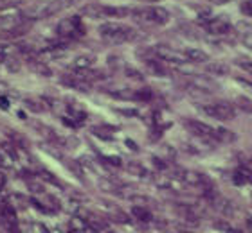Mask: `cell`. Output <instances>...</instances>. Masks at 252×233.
<instances>
[{"instance_id":"cell-1","label":"cell","mask_w":252,"mask_h":233,"mask_svg":"<svg viewBox=\"0 0 252 233\" xmlns=\"http://www.w3.org/2000/svg\"><path fill=\"white\" fill-rule=\"evenodd\" d=\"M99 34L101 38L108 43H125L135 40L137 32L131 29V27L125 26V24H119V22H106L99 27Z\"/></svg>"},{"instance_id":"cell-2","label":"cell","mask_w":252,"mask_h":233,"mask_svg":"<svg viewBox=\"0 0 252 233\" xmlns=\"http://www.w3.org/2000/svg\"><path fill=\"white\" fill-rule=\"evenodd\" d=\"M58 11H62L58 0H38V2L27 4L22 13L29 20H42V18H49V16L56 15Z\"/></svg>"},{"instance_id":"cell-3","label":"cell","mask_w":252,"mask_h":233,"mask_svg":"<svg viewBox=\"0 0 252 233\" xmlns=\"http://www.w3.org/2000/svg\"><path fill=\"white\" fill-rule=\"evenodd\" d=\"M200 109L204 111L207 117L216 120H221V122H227V120H232L236 117V109L234 106L229 103H213V104H202Z\"/></svg>"},{"instance_id":"cell-4","label":"cell","mask_w":252,"mask_h":233,"mask_svg":"<svg viewBox=\"0 0 252 233\" xmlns=\"http://www.w3.org/2000/svg\"><path fill=\"white\" fill-rule=\"evenodd\" d=\"M56 34L60 38H67V40H74V38H81L85 34V27L83 22L79 16H70V18H65L58 24L56 27Z\"/></svg>"},{"instance_id":"cell-5","label":"cell","mask_w":252,"mask_h":233,"mask_svg":"<svg viewBox=\"0 0 252 233\" xmlns=\"http://www.w3.org/2000/svg\"><path fill=\"white\" fill-rule=\"evenodd\" d=\"M153 54H155L157 59L168 63L171 67H184L186 61H188L182 52L175 51V49H171V47H168V45H157L153 49Z\"/></svg>"},{"instance_id":"cell-6","label":"cell","mask_w":252,"mask_h":233,"mask_svg":"<svg viewBox=\"0 0 252 233\" xmlns=\"http://www.w3.org/2000/svg\"><path fill=\"white\" fill-rule=\"evenodd\" d=\"M186 128H188L194 136H198L202 140H216V128L205 124V122H200V120H193V119H186L184 120Z\"/></svg>"},{"instance_id":"cell-7","label":"cell","mask_w":252,"mask_h":233,"mask_svg":"<svg viewBox=\"0 0 252 233\" xmlns=\"http://www.w3.org/2000/svg\"><path fill=\"white\" fill-rule=\"evenodd\" d=\"M24 24V13L16 9H7L4 13H0V31L9 32L15 27Z\"/></svg>"},{"instance_id":"cell-8","label":"cell","mask_w":252,"mask_h":233,"mask_svg":"<svg viewBox=\"0 0 252 233\" xmlns=\"http://www.w3.org/2000/svg\"><path fill=\"white\" fill-rule=\"evenodd\" d=\"M205 27H207V31H209L211 34L223 36V34L229 32L231 24H229V20H225V18H209V20L205 22Z\"/></svg>"},{"instance_id":"cell-9","label":"cell","mask_w":252,"mask_h":233,"mask_svg":"<svg viewBox=\"0 0 252 233\" xmlns=\"http://www.w3.org/2000/svg\"><path fill=\"white\" fill-rule=\"evenodd\" d=\"M81 15L94 18V20H101V18H108V5L103 4H87L81 7Z\"/></svg>"},{"instance_id":"cell-10","label":"cell","mask_w":252,"mask_h":233,"mask_svg":"<svg viewBox=\"0 0 252 233\" xmlns=\"http://www.w3.org/2000/svg\"><path fill=\"white\" fill-rule=\"evenodd\" d=\"M182 54H184L186 59L191 63H205L209 59V56H207L202 49H196V47H188V49L182 51Z\"/></svg>"},{"instance_id":"cell-11","label":"cell","mask_w":252,"mask_h":233,"mask_svg":"<svg viewBox=\"0 0 252 233\" xmlns=\"http://www.w3.org/2000/svg\"><path fill=\"white\" fill-rule=\"evenodd\" d=\"M95 56L94 54H79L72 61V70H89L94 67Z\"/></svg>"},{"instance_id":"cell-12","label":"cell","mask_w":252,"mask_h":233,"mask_svg":"<svg viewBox=\"0 0 252 233\" xmlns=\"http://www.w3.org/2000/svg\"><path fill=\"white\" fill-rule=\"evenodd\" d=\"M152 16H153V24L157 26H166L169 22V11L162 5H155L152 7Z\"/></svg>"},{"instance_id":"cell-13","label":"cell","mask_w":252,"mask_h":233,"mask_svg":"<svg viewBox=\"0 0 252 233\" xmlns=\"http://www.w3.org/2000/svg\"><path fill=\"white\" fill-rule=\"evenodd\" d=\"M24 104H26L27 109H31L32 113H42L47 109V103H45V99H32V97H27L24 99Z\"/></svg>"},{"instance_id":"cell-14","label":"cell","mask_w":252,"mask_h":233,"mask_svg":"<svg viewBox=\"0 0 252 233\" xmlns=\"http://www.w3.org/2000/svg\"><path fill=\"white\" fill-rule=\"evenodd\" d=\"M207 72L213 74V76H227L229 74V67H227V63L213 61L207 65Z\"/></svg>"},{"instance_id":"cell-15","label":"cell","mask_w":252,"mask_h":233,"mask_svg":"<svg viewBox=\"0 0 252 233\" xmlns=\"http://www.w3.org/2000/svg\"><path fill=\"white\" fill-rule=\"evenodd\" d=\"M110 95L114 99H121V101H135V90H130V88L110 90Z\"/></svg>"},{"instance_id":"cell-16","label":"cell","mask_w":252,"mask_h":233,"mask_svg":"<svg viewBox=\"0 0 252 233\" xmlns=\"http://www.w3.org/2000/svg\"><path fill=\"white\" fill-rule=\"evenodd\" d=\"M131 15L130 9L121 7V5H108V18H125V16Z\"/></svg>"},{"instance_id":"cell-17","label":"cell","mask_w":252,"mask_h":233,"mask_svg":"<svg viewBox=\"0 0 252 233\" xmlns=\"http://www.w3.org/2000/svg\"><path fill=\"white\" fill-rule=\"evenodd\" d=\"M131 16H133V18H137V20H141V22H153L152 7H144V9H133V11H131Z\"/></svg>"},{"instance_id":"cell-18","label":"cell","mask_w":252,"mask_h":233,"mask_svg":"<svg viewBox=\"0 0 252 233\" xmlns=\"http://www.w3.org/2000/svg\"><path fill=\"white\" fill-rule=\"evenodd\" d=\"M216 140H220V142H234L236 140V135L232 133V131L225 129V128H216Z\"/></svg>"},{"instance_id":"cell-19","label":"cell","mask_w":252,"mask_h":233,"mask_svg":"<svg viewBox=\"0 0 252 233\" xmlns=\"http://www.w3.org/2000/svg\"><path fill=\"white\" fill-rule=\"evenodd\" d=\"M126 171L130 172V174H135V176H146V169L139 161H128L126 163Z\"/></svg>"},{"instance_id":"cell-20","label":"cell","mask_w":252,"mask_h":233,"mask_svg":"<svg viewBox=\"0 0 252 233\" xmlns=\"http://www.w3.org/2000/svg\"><path fill=\"white\" fill-rule=\"evenodd\" d=\"M131 213H133V217H137L139 221H142V223L152 221V213L148 212L146 208H142V207H135L133 210H131Z\"/></svg>"},{"instance_id":"cell-21","label":"cell","mask_w":252,"mask_h":233,"mask_svg":"<svg viewBox=\"0 0 252 233\" xmlns=\"http://www.w3.org/2000/svg\"><path fill=\"white\" fill-rule=\"evenodd\" d=\"M108 215H110V219L114 221V223H128V215H126V212H123V210H119V208H114V210L110 208Z\"/></svg>"},{"instance_id":"cell-22","label":"cell","mask_w":252,"mask_h":233,"mask_svg":"<svg viewBox=\"0 0 252 233\" xmlns=\"http://www.w3.org/2000/svg\"><path fill=\"white\" fill-rule=\"evenodd\" d=\"M5 67H7V70H9V72H18V70H20L22 68V63H20V59H16L15 56H7L5 57Z\"/></svg>"},{"instance_id":"cell-23","label":"cell","mask_w":252,"mask_h":233,"mask_svg":"<svg viewBox=\"0 0 252 233\" xmlns=\"http://www.w3.org/2000/svg\"><path fill=\"white\" fill-rule=\"evenodd\" d=\"M236 65L242 68L243 72L252 76V59H249V57H236Z\"/></svg>"},{"instance_id":"cell-24","label":"cell","mask_w":252,"mask_h":233,"mask_svg":"<svg viewBox=\"0 0 252 233\" xmlns=\"http://www.w3.org/2000/svg\"><path fill=\"white\" fill-rule=\"evenodd\" d=\"M236 104L243 109V111L252 113V99H249V97H236Z\"/></svg>"},{"instance_id":"cell-25","label":"cell","mask_w":252,"mask_h":233,"mask_svg":"<svg viewBox=\"0 0 252 233\" xmlns=\"http://www.w3.org/2000/svg\"><path fill=\"white\" fill-rule=\"evenodd\" d=\"M153 97L152 90H135V101H150V99Z\"/></svg>"},{"instance_id":"cell-26","label":"cell","mask_w":252,"mask_h":233,"mask_svg":"<svg viewBox=\"0 0 252 233\" xmlns=\"http://www.w3.org/2000/svg\"><path fill=\"white\" fill-rule=\"evenodd\" d=\"M240 11H242V15L245 16H252V0H245L240 4Z\"/></svg>"},{"instance_id":"cell-27","label":"cell","mask_w":252,"mask_h":233,"mask_svg":"<svg viewBox=\"0 0 252 233\" xmlns=\"http://www.w3.org/2000/svg\"><path fill=\"white\" fill-rule=\"evenodd\" d=\"M125 72H126V76H130L131 79H137V81H141V79H142V74H141V72H137L135 68L125 67Z\"/></svg>"},{"instance_id":"cell-28","label":"cell","mask_w":252,"mask_h":233,"mask_svg":"<svg viewBox=\"0 0 252 233\" xmlns=\"http://www.w3.org/2000/svg\"><path fill=\"white\" fill-rule=\"evenodd\" d=\"M79 2H83V0H58V4L62 9H65V7H72V5H78Z\"/></svg>"},{"instance_id":"cell-29","label":"cell","mask_w":252,"mask_h":233,"mask_svg":"<svg viewBox=\"0 0 252 233\" xmlns=\"http://www.w3.org/2000/svg\"><path fill=\"white\" fill-rule=\"evenodd\" d=\"M242 42H243V45L247 47V49H251V51H252V32L245 34V36L242 38Z\"/></svg>"},{"instance_id":"cell-30","label":"cell","mask_w":252,"mask_h":233,"mask_svg":"<svg viewBox=\"0 0 252 233\" xmlns=\"http://www.w3.org/2000/svg\"><path fill=\"white\" fill-rule=\"evenodd\" d=\"M7 51H9V47L7 45H0V63L5 61V57H7Z\"/></svg>"},{"instance_id":"cell-31","label":"cell","mask_w":252,"mask_h":233,"mask_svg":"<svg viewBox=\"0 0 252 233\" xmlns=\"http://www.w3.org/2000/svg\"><path fill=\"white\" fill-rule=\"evenodd\" d=\"M5 185H7V176H5L4 172L0 171V190H4Z\"/></svg>"},{"instance_id":"cell-32","label":"cell","mask_w":252,"mask_h":233,"mask_svg":"<svg viewBox=\"0 0 252 233\" xmlns=\"http://www.w3.org/2000/svg\"><path fill=\"white\" fill-rule=\"evenodd\" d=\"M209 2L215 5H223V4H227V2H231V0H209Z\"/></svg>"},{"instance_id":"cell-33","label":"cell","mask_w":252,"mask_h":233,"mask_svg":"<svg viewBox=\"0 0 252 233\" xmlns=\"http://www.w3.org/2000/svg\"><path fill=\"white\" fill-rule=\"evenodd\" d=\"M146 2H160V0H146Z\"/></svg>"},{"instance_id":"cell-34","label":"cell","mask_w":252,"mask_h":233,"mask_svg":"<svg viewBox=\"0 0 252 233\" xmlns=\"http://www.w3.org/2000/svg\"><path fill=\"white\" fill-rule=\"evenodd\" d=\"M180 233H194V232H180Z\"/></svg>"}]
</instances>
